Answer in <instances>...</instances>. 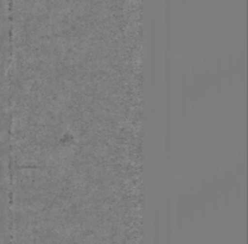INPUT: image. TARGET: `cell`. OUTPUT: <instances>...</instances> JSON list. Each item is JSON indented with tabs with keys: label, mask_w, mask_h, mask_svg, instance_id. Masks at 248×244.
Returning a JSON list of instances; mask_svg holds the SVG:
<instances>
[{
	"label": "cell",
	"mask_w": 248,
	"mask_h": 244,
	"mask_svg": "<svg viewBox=\"0 0 248 244\" xmlns=\"http://www.w3.org/2000/svg\"><path fill=\"white\" fill-rule=\"evenodd\" d=\"M179 2H181V6L182 7H186V2H188V0H179Z\"/></svg>",
	"instance_id": "obj_1"
},
{
	"label": "cell",
	"mask_w": 248,
	"mask_h": 244,
	"mask_svg": "<svg viewBox=\"0 0 248 244\" xmlns=\"http://www.w3.org/2000/svg\"><path fill=\"white\" fill-rule=\"evenodd\" d=\"M194 1H197V0H194Z\"/></svg>",
	"instance_id": "obj_2"
}]
</instances>
